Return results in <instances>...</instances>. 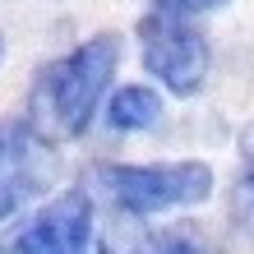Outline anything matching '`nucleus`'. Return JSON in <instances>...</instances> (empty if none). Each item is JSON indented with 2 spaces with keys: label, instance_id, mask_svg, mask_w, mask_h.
I'll return each mask as SVG.
<instances>
[{
  "label": "nucleus",
  "instance_id": "obj_1",
  "mask_svg": "<svg viewBox=\"0 0 254 254\" xmlns=\"http://www.w3.org/2000/svg\"><path fill=\"white\" fill-rule=\"evenodd\" d=\"M121 65V37L116 33H93L74 51L56 56V61L37 74V116H28L42 139H79L88 134L93 116L107 97V88Z\"/></svg>",
  "mask_w": 254,
  "mask_h": 254
},
{
  "label": "nucleus",
  "instance_id": "obj_2",
  "mask_svg": "<svg viewBox=\"0 0 254 254\" xmlns=\"http://www.w3.org/2000/svg\"><path fill=\"white\" fill-rule=\"evenodd\" d=\"M139 56L143 69L176 97H194L203 93L208 74H213V47H208V33L185 14H167V9H148L139 28Z\"/></svg>",
  "mask_w": 254,
  "mask_h": 254
},
{
  "label": "nucleus",
  "instance_id": "obj_3",
  "mask_svg": "<svg viewBox=\"0 0 254 254\" xmlns=\"http://www.w3.org/2000/svg\"><path fill=\"white\" fill-rule=\"evenodd\" d=\"M97 181L129 217H148L203 203L213 194V167L208 162H148V167L111 162V167H97Z\"/></svg>",
  "mask_w": 254,
  "mask_h": 254
},
{
  "label": "nucleus",
  "instance_id": "obj_4",
  "mask_svg": "<svg viewBox=\"0 0 254 254\" xmlns=\"http://www.w3.org/2000/svg\"><path fill=\"white\" fill-rule=\"evenodd\" d=\"M56 171H61L56 148L33 129L28 116L0 121V222L42 199L56 185Z\"/></svg>",
  "mask_w": 254,
  "mask_h": 254
},
{
  "label": "nucleus",
  "instance_id": "obj_5",
  "mask_svg": "<svg viewBox=\"0 0 254 254\" xmlns=\"http://www.w3.org/2000/svg\"><path fill=\"white\" fill-rule=\"evenodd\" d=\"M93 245V203L83 190L56 194L9 236H0V254H88Z\"/></svg>",
  "mask_w": 254,
  "mask_h": 254
},
{
  "label": "nucleus",
  "instance_id": "obj_6",
  "mask_svg": "<svg viewBox=\"0 0 254 254\" xmlns=\"http://www.w3.org/2000/svg\"><path fill=\"white\" fill-rule=\"evenodd\" d=\"M102 254H222V245L194 222L181 227H157V231H111Z\"/></svg>",
  "mask_w": 254,
  "mask_h": 254
},
{
  "label": "nucleus",
  "instance_id": "obj_7",
  "mask_svg": "<svg viewBox=\"0 0 254 254\" xmlns=\"http://www.w3.org/2000/svg\"><path fill=\"white\" fill-rule=\"evenodd\" d=\"M162 121V97L143 83H125L107 97V125L121 129V134H134V129H148Z\"/></svg>",
  "mask_w": 254,
  "mask_h": 254
},
{
  "label": "nucleus",
  "instance_id": "obj_8",
  "mask_svg": "<svg viewBox=\"0 0 254 254\" xmlns=\"http://www.w3.org/2000/svg\"><path fill=\"white\" fill-rule=\"evenodd\" d=\"M153 9H167V14H185V19H194V14H208L217 5H227V0H148Z\"/></svg>",
  "mask_w": 254,
  "mask_h": 254
},
{
  "label": "nucleus",
  "instance_id": "obj_9",
  "mask_svg": "<svg viewBox=\"0 0 254 254\" xmlns=\"http://www.w3.org/2000/svg\"><path fill=\"white\" fill-rule=\"evenodd\" d=\"M241 162H245V181H254V121L241 134Z\"/></svg>",
  "mask_w": 254,
  "mask_h": 254
},
{
  "label": "nucleus",
  "instance_id": "obj_10",
  "mask_svg": "<svg viewBox=\"0 0 254 254\" xmlns=\"http://www.w3.org/2000/svg\"><path fill=\"white\" fill-rule=\"evenodd\" d=\"M241 199H245V208L254 213V181H245V185H241Z\"/></svg>",
  "mask_w": 254,
  "mask_h": 254
},
{
  "label": "nucleus",
  "instance_id": "obj_11",
  "mask_svg": "<svg viewBox=\"0 0 254 254\" xmlns=\"http://www.w3.org/2000/svg\"><path fill=\"white\" fill-rule=\"evenodd\" d=\"M0 61H5V37H0Z\"/></svg>",
  "mask_w": 254,
  "mask_h": 254
}]
</instances>
